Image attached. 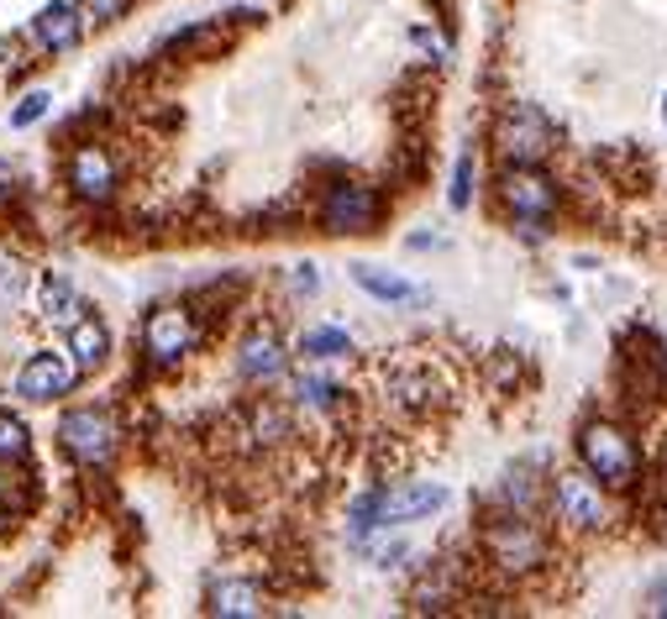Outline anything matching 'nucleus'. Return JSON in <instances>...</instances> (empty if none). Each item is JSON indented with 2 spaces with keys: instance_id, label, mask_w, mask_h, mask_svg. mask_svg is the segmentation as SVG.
Instances as JSON below:
<instances>
[{
  "instance_id": "nucleus-1",
  "label": "nucleus",
  "mask_w": 667,
  "mask_h": 619,
  "mask_svg": "<svg viewBox=\"0 0 667 619\" xmlns=\"http://www.w3.org/2000/svg\"><path fill=\"white\" fill-rule=\"evenodd\" d=\"M578 462L594 472L605 488H631L641 472V446L626 425L615 420H589L578 431Z\"/></svg>"
},
{
  "instance_id": "nucleus-2",
  "label": "nucleus",
  "mask_w": 667,
  "mask_h": 619,
  "mask_svg": "<svg viewBox=\"0 0 667 619\" xmlns=\"http://www.w3.org/2000/svg\"><path fill=\"white\" fill-rule=\"evenodd\" d=\"M447 504V488L442 483H410V488H373L353 504V535L363 541L368 531H390V525H416L425 515H436Z\"/></svg>"
},
{
  "instance_id": "nucleus-3",
  "label": "nucleus",
  "mask_w": 667,
  "mask_h": 619,
  "mask_svg": "<svg viewBox=\"0 0 667 619\" xmlns=\"http://www.w3.org/2000/svg\"><path fill=\"white\" fill-rule=\"evenodd\" d=\"M552 509L568 531H605L609 525V504L600 494V478L583 472H557L552 478Z\"/></svg>"
},
{
  "instance_id": "nucleus-4",
  "label": "nucleus",
  "mask_w": 667,
  "mask_h": 619,
  "mask_svg": "<svg viewBox=\"0 0 667 619\" xmlns=\"http://www.w3.org/2000/svg\"><path fill=\"white\" fill-rule=\"evenodd\" d=\"M494 143L505 152V163H542L552 143H557V132H552V121L536 106H510L499 116V126H494Z\"/></svg>"
},
{
  "instance_id": "nucleus-5",
  "label": "nucleus",
  "mask_w": 667,
  "mask_h": 619,
  "mask_svg": "<svg viewBox=\"0 0 667 619\" xmlns=\"http://www.w3.org/2000/svg\"><path fill=\"white\" fill-rule=\"evenodd\" d=\"M499 200H505V210H510L516 221H552V210H557V184H552V174H542L536 163H510V169L499 174Z\"/></svg>"
},
{
  "instance_id": "nucleus-6",
  "label": "nucleus",
  "mask_w": 667,
  "mask_h": 619,
  "mask_svg": "<svg viewBox=\"0 0 667 619\" xmlns=\"http://www.w3.org/2000/svg\"><path fill=\"white\" fill-rule=\"evenodd\" d=\"M489 561H499L505 572H531L546 561V535L531 525V515H505L489 531Z\"/></svg>"
},
{
  "instance_id": "nucleus-7",
  "label": "nucleus",
  "mask_w": 667,
  "mask_h": 619,
  "mask_svg": "<svg viewBox=\"0 0 667 619\" xmlns=\"http://www.w3.org/2000/svg\"><path fill=\"white\" fill-rule=\"evenodd\" d=\"M59 442H63V451H69L74 462L95 468V462H106V457L116 451V425H111L106 414H95V410H69L59 420Z\"/></svg>"
},
{
  "instance_id": "nucleus-8",
  "label": "nucleus",
  "mask_w": 667,
  "mask_h": 619,
  "mask_svg": "<svg viewBox=\"0 0 667 619\" xmlns=\"http://www.w3.org/2000/svg\"><path fill=\"white\" fill-rule=\"evenodd\" d=\"M379 221V195L363 184H332L326 206H321V226L326 232H373Z\"/></svg>"
},
{
  "instance_id": "nucleus-9",
  "label": "nucleus",
  "mask_w": 667,
  "mask_h": 619,
  "mask_svg": "<svg viewBox=\"0 0 667 619\" xmlns=\"http://www.w3.org/2000/svg\"><path fill=\"white\" fill-rule=\"evenodd\" d=\"M74 362L63 352H37V357H27V368H22V379H16V388L27 394V399H59V394H69L74 388Z\"/></svg>"
},
{
  "instance_id": "nucleus-10",
  "label": "nucleus",
  "mask_w": 667,
  "mask_h": 619,
  "mask_svg": "<svg viewBox=\"0 0 667 619\" xmlns=\"http://www.w3.org/2000/svg\"><path fill=\"white\" fill-rule=\"evenodd\" d=\"M148 352L158 357V362H174V357H184V347L195 342V325H189V310H180V305H163V310H152L148 315Z\"/></svg>"
},
{
  "instance_id": "nucleus-11",
  "label": "nucleus",
  "mask_w": 667,
  "mask_h": 619,
  "mask_svg": "<svg viewBox=\"0 0 667 619\" xmlns=\"http://www.w3.org/2000/svg\"><path fill=\"white\" fill-rule=\"evenodd\" d=\"M69 178H74V189H79L85 200H106L111 184H116V169H111V158L100 148H79L74 163H69Z\"/></svg>"
},
{
  "instance_id": "nucleus-12",
  "label": "nucleus",
  "mask_w": 667,
  "mask_h": 619,
  "mask_svg": "<svg viewBox=\"0 0 667 619\" xmlns=\"http://www.w3.org/2000/svg\"><path fill=\"white\" fill-rule=\"evenodd\" d=\"M79 32L85 27H79V11H74V5H48V11H37V42L53 48V53L74 48Z\"/></svg>"
},
{
  "instance_id": "nucleus-13",
  "label": "nucleus",
  "mask_w": 667,
  "mask_h": 619,
  "mask_svg": "<svg viewBox=\"0 0 667 619\" xmlns=\"http://www.w3.org/2000/svg\"><path fill=\"white\" fill-rule=\"evenodd\" d=\"M69 352H74V368L79 373H95L106 352H111V336L100 321H74V336H69Z\"/></svg>"
},
{
  "instance_id": "nucleus-14",
  "label": "nucleus",
  "mask_w": 667,
  "mask_h": 619,
  "mask_svg": "<svg viewBox=\"0 0 667 619\" xmlns=\"http://www.w3.org/2000/svg\"><path fill=\"white\" fill-rule=\"evenodd\" d=\"M243 373L247 379H279V368H284V352H279V342H273V331H252L243 342Z\"/></svg>"
},
{
  "instance_id": "nucleus-15",
  "label": "nucleus",
  "mask_w": 667,
  "mask_h": 619,
  "mask_svg": "<svg viewBox=\"0 0 667 619\" xmlns=\"http://www.w3.org/2000/svg\"><path fill=\"white\" fill-rule=\"evenodd\" d=\"M353 278H358V284H363L373 299H395V305H405V299H421V289H416L410 278H399V273H384V268L358 263V268H353Z\"/></svg>"
},
{
  "instance_id": "nucleus-16",
  "label": "nucleus",
  "mask_w": 667,
  "mask_h": 619,
  "mask_svg": "<svg viewBox=\"0 0 667 619\" xmlns=\"http://www.w3.org/2000/svg\"><path fill=\"white\" fill-rule=\"evenodd\" d=\"M211 609L215 615H263V593L252 589V583L226 578V583H215L211 589Z\"/></svg>"
},
{
  "instance_id": "nucleus-17",
  "label": "nucleus",
  "mask_w": 667,
  "mask_h": 619,
  "mask_svg": "<svg viewBox=\"0 0 667 619\" xmlns=\"http://www.w3.org/2000/svg\"><path fill=\"white\" fill-rule=\"evenodd\" d=\"M505 504H510V515H531L542 504V478L531 468H510V478H505Z\"/></svg>"
},
{
  "instance_id": "nucleus-18",
  "label": "nucleus",
  "mask_w": 667,
  "mask_h": 619,
  "mask_svg": "<svg viewBox=\"0 0 667 619\" xmlns=\"http://www.w3.org/2000/svg\"><path fill=\"white\" fill-rule=\"evenodd\" d=\"M79 310H85V305H79V295H74L69 278H48V284H42V315H48V321H79Z\"/></svg>"
},
{
  "instance_id": "nucleus-19",
  "label": "nucleus",
  "mask_w": 667,
  "mask_h": 619,
  "mask_svg": "<svg viewBox=\"0 0 667 619\" xmlns=\"http://www.w3.org/2000/svg\"><path fill=\"white\" fill-rule=\"evenodd\" d=\"M300 352H305V357L353 352V336H347V331H336V325H326V331H305V336H300Z\"/></svg>"
},
{
  "instance_id": "nucleus-20",
  "label": "nucleus",
  "mask_w": 667,
  "mask_h": 619,
  "mask_svg": "<svg viewBox=\"0 0 667 619\" xmlns=\"http://www.w3.org/2000/svg\"><path fill=\"white\" fill-rule=\"evenodd\" d=\"M27 425H22V420H16V414H5L0 410V457H5V462H22V457H27Z\"/></svg>"
},
{
  "instance_id": "nucleus-21",
  "label": "nucleus",
  "mask_w": 667,
  "mask_h": 619,
  "mask_svg": "<svg viewBox=\"0 0 667 619\" xmlns=\"http://www.w3.org/2000/svg\"><path fill=\"white\" fill-rule=\"evenodd\" d=\"M447 206L453 210H468L473 206V152H462L453 169V189H447Z\"/></svg>"
},
{
  "instance_id": "nucleus-22",
  "label": "nucleus",
  "mask_w": 667,
  "mask_h": 619,
  "mask_svg": "<svg viewBox=\"0 0 667 619\" xmlns=\"http://www.w3.org/2000/svg\"><path fill=\"white\" fill-rule=\"evenodd\" d=\"M42 111H48V95H42V89H32L27 100L11 111V126H32V121H42Z\"/></svg>"
},
{
  "instance_id": "nucleus-23",
  "label": "nucleus",
  "mask_w": 667,
  "mask_h": 619,
  "mask_svg": "<svg viewBox=\"0 0 667 619\" xmlns=\"http://www.w3.org/2000/svg\"><path fill=\"white\" fill-rule=\"evenodd\" d=\"M0 504L11 509V515H22L32 504V488H22V483H11V478H0Z\"/></svg>"
},
{
  "instance_id": "nucleus-24",
  "label": "nucleus",
  "mask_w": 667,
  "mask_h": 619,
  "mask_svg": "<svg viewBox=\"0 0 667 619\" xmlns=\"http://www.w3.org/2000/svg\"><path fill=\"white\" fill-rule=\"evenodd\" d=\"M79 11L95 16V22H116V16L126 11V0H79Z\"/></svg>"
},
{
  "instance_id": "nucleus-25",
  "label": "nucleus",
  "mask_w": 667,
  "mask_h": 619,
  "mask_svg": "<svg viewBox=\"0 0 667 619\" xmlns=\"http://www.w3.org/2000/svg\"><path fill=\"white\" fill-rule=\"evenodd\" d=\"M336 384L332 379H300V399H310V405H332Z\"/></svg>"
},
{
  "instance_id": "nucleus-26",
  "label": "nucleus",
  "mask_w": 667,
  "mask_h": 619,
  "mask_svg": "<svg viewBox=\"0 0 667 619\" xmlns=\"http://www.w3.org/2000/svg\"><path fill=\"white\" fill-rule=\"evenodd\" d=\"M22 284H27V278H22V268H16V263H0V295L16 299V295H22Z\"/></svg>"
},
{
  "instance_id": "nucleus-27",
  "label": "nucleus",
  "mask_w": 667,
  "mask_h": 619,
  "mask_svg": "<svg viewBox=\"0 0 667 619\" xmlns=\"http://www.w3.org/2000/svg\"><path fill=\"white\" fill-rule=\"evenodd\" d=\"M295 289H300V295H316V289H321V273H316L310 263H300L295 268Z\"/></svg>"
},
{
  "instance_id": "nucleus-28",
  "label": "nucleus",
  "mask_w": 667,
  "mask_h": 619,
  "mask_svg": "<svg viewBox=\"0 0 667 619\" xmlns=\"http://www.w3.org/2000/svg\"><path fill=\"white\" fill-rule=\"evenodd\" d=\"M646 609L667 619V578H663V583H657V589H652V598H646Z\"/></svg>"
},
{
  "instance_id": "nucleus-29",
  "label": "nucleus",
  "mask_w": 667,
  "mask_h": 619,
  "mask_svg": "<svg viewBox=\"0 0 667 619\" xmlns=\"http://www.w3.org/2000/svg\"><path fill=\"white\" fill-rule=\"evenodd\" d=\"M663 126H667V95H663Z\"/></svg>"
},
{
  "instance_id": "nucleus-30",
  "label": "nucleus",
  "mask_w": 667,
  "mask_h": 619,
  "mask_svg": "<svg viewBox=\"0 0 667 619\" xmlns=\"http://www.w3.org/2000/svg\"><path fill=\"white\" fill-rule=\"evenodd\" d=\"M663 368H667V336H663Z\"/></svg>"
}]
</instances>
